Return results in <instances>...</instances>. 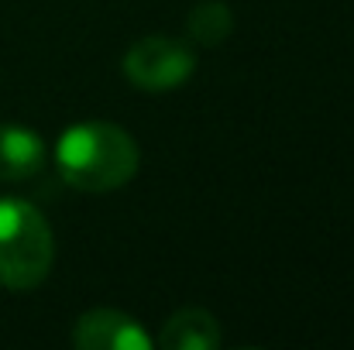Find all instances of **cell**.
Masks as SVG:
<instances>
[{
    "label": "cell",
    "instance_id": "7a4b0ae2",
    "mask_svg": "<svg viewBox=\"0 0 354 350\" xmlns=\"http://www.w3.org/2000/svg\"><path fill=\"white\" fill-rule=\"evenodd\" d=\"M55 240L48 220L24 200H0V285L35 289L48 278Z\"/></svg>",
    "mask_w": 354,
    "mask_h": 350
},
{
    "label": "cell",
    "instance_id": "52a82bcc",
    "mask_svg": "<svg viewBox=\"0 0 354 350\" xmlns=\"http://www.w3.org/2000/svg\"><path fill=\"white\" fill-rule=\"evenodd\" d=\"M186 28H189V38H193L196 45H203V48H217V45L231 35V28H234V14H231V7L221 3V0H203V3H196V7L189 10Z\"/></svg>",
    "mask_w": 354,
    "mask_h": 350
},
{
    "label": "cell",
    "instance_id": "3957f363",
    "mask_svg": "<svg viewBox=\"0 0 354 350\" xmlns=\"http://www.w3.org/2000/svg\"><path fill=\"white\" fill-rule=\"evenodd\" d=\"M124 76L127 83H134L138 90L148 93H165L183 86L193 72H196V55L186 41L169 38V35H148L141 41H134L124 55Z\"/></svg>",
    "mask_w": 354,
    "mask_h": 350
},
{
    "label": "cell",
    "instance_id": "6da1fadb",
    "mask_svg": "<svg viewBox=\"0 0 354 350\" xmlns=\"http://www.w3.org/2000/svg\"><path fill=\"white\" fill-rule=\"evenodd\" d=\"M55 162L62 179L83 193H114L127 186L138 172L134 137L107 120H86L69 127L55 144Z\"/></svg>",
    "mask_w": 354,
    "mask_h": 350
},
{
    "label": "cell",
    "instance_id": "277c9868",
    "mask_svg": "<svg viewBox=\"0 0 354 350\" xmlns=\"http://www.w3.org/2000/svg\"><path fill=\"white\" fill-rule=\"evenodd\" d=\"M73 344L80 350H148V330L118 309H90L73 327Z\"/></svg>",
    "mask_w": 354,
    "mask_h": 350
},
{
    "label": "cell",
    "instance_id": "8992f818",
    "mask_svg": "<svg viewBox=\"0 0 354 350\" xmlns=\"http://www.w3.org/2000/svg\"><path fill=\"white\" fill-rule=\"evenodd\" d=\"M158 344L165 350H217L221 347V327L203 309H183V313H172L165 320Z\"/></svg>",
    "mask_w": 354,
    "mask_h": 350
},
{
    "label": "cell",
    "instance_id": "5b68a950",
    "mask_svg": "<svg viewBox=\"0 0 354 350\" xmlns=\"http://www.w3.org/2000/svg\"><path fill=\"white\" fill-rule=\"evenodd\" d=\"M45 165V141L31 127L0 124V179L21 182L38 175Z\"/></svg>",
    "mask_w": 354,
    "mask_h": 350
}]
</instances>
